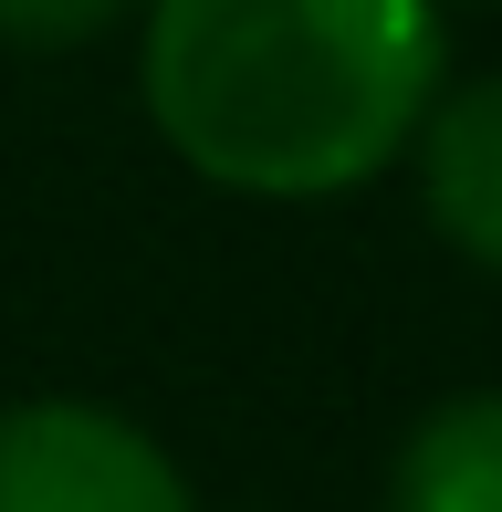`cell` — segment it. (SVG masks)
I'll use <instances>...</instances> for the list:
<instances>
[{
	"mask_svg": "<svg viewBox=\"0 0 502 512\" xmlns=\"http://www.w3.org/2000/svg\"><path fill=\"white\" fill-rule=\"evenodd\" d=\"M419 189H429V220L471 251L482 272H502V74L461 84L419 115Z\"/></svg>",
	"mask_w": 502,
	"mask_h": 512,
	"instance_id": "3957f363",
	"label": "cell"
},
{
	"mask_svg": "<svg viewBox=\"0 0 502 512\" xmlns=\"http://www.w3.org/2000/svg\"><path fill=\"white\" fill-rule=\"evenodd\" d=\"M440 0H147V115L210 189L335 199L440 105Z\"/></svg>",
	"mask_w": 502,
	"mask_h": 512,
	"instance_id": "6da1fadb",
	"label": "cell"
},
{
	"mask_svg": "<svg viewBox=\"0 0 502 512\" xmlns=\"http://www.w3.org/2000/svg\"><path fill=\"white\" fill-rule=\"evenodd\" d=\"M136 0H0V32L32 42V53H63V42H95L105 21H126Z\"/></svg>",
	"mask_w": 502,
	"mask_h": 512,
	"instance_id": "5b68a950",
	"label": "cell"
},
{
	"mask_svg": "<svg viewBox=\"0 0 502 512\" xmlns=\"http://www.w3.org/2000/svg\"><path fill=\"white\" fill-rule=\"evenodd\" d=\"M0 512H189V481L136 418L32 398L0 418Z\"/></svg>",
	"mask_w": 502,
	"mask_h": 512,
	"instance_id": "7a4b0ae2",
	"label": "cell"
},
{
	"mask_svg": "<svg viewBox=\"0 0 502 512\" xmlns=\"http://www.w3.org/2000/svg\"><path fill=\"white\" fill-rule=\"evenodd\" d=\"M387 512H502V387L482 398H440L408 429Z\"/></svg>",
	"mask_w": 502,
	"mask_h": 512,
	"instance_id": "277c9868",
	"label": "cell"
}]
</instances>
